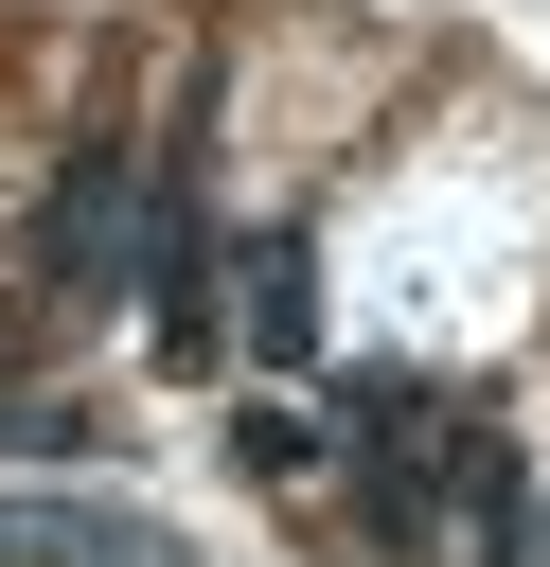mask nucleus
I'll list each match as a JSON object with an SVG mask.
<instances>
[{
    "mask_svg": "<svg viewBox=\"0 0 550 567\" xmlns=\"http://www.w3.org/2000/svg\"><path fill=\"white\" fill-rule=\"evenodd\" d=\"M479 567H550V496H515V532H497Z\"/></svg>",
    "mask_w": 550,
    "mask_h": 567,
    "instance_id": "obj_6",
    "label": "nucleus"
},
{
    "mask_svg": "<svg viewBox=\"0 0 550 567\" xmlns=\"http://www.w3.org/2000/svg\"><path fill=\"white\" fill-rule=\"evenodd\" d=\"M0 567H177L142 496H0Z\"/></svg>",
    "mask_w": 550,
    "mask_h": 567,
    "instance_id": "obj_2",
    "label": "nucleus"
},
{
    "mask_svg": "<svg viewBox=\"0 0 550 567\" xmlns=\"http://www.w3.org/2000/svg\"><path fill=\"white\" fill-rule=\"evenodd\" d=\"M213 301H231V337H248L266 372H302V354H319V248H302V230H248V248L213 266Z\"/></svg>",
    "mask_w": 550,
    "mask_h": 567,
    "instance_id": "obj_3",
    "label": "nucleus"
},
{
    "mask_svg": "<svg viewBox=\"0 0 550 567\" xmlns=\"http://www.w3.org/2000/svg\"><path fill=\"white\" fill-rule=\"evenodd\" d=\"M124 230H142V142H71L53 195H35V230H18V266L53 301H124Z\"/></svg>",
    "mask_w": 550,
    "mask_h": 567,
    "instance_id": "obj_1",
    "label": "nucleus"
},
{
    "mask_svg": "<svg viewBox=\"0 0 550 567\" xmlns=\"http://www.w3.org/2000/svg\"><path fill=\"white\" fill-rule=\"evenodd\" d=\"M231 478H266V496H284V478H319V425H302L284 390H248V408H231Z\"/></svg>",
    "mask_w": 550,
    "mask_h": 567,
    "instance_id": "obj_4",
    "label": "nucleus"
},
{
    "mask_svg": "<svg viewBox=\"0 0 550 567\" xmlns=\"http://www.w3.org/2000/svg\"><path fill=\"white\" fill-rule=\"evenodd\" d=\"M0 461H89V408H53V390H0Z\"/></svg>",
    "mask_w": 550,
    "mask_h": 567,
    "instance_id": "obj_5",
    "label": "nucleus"
}]
</instances>
